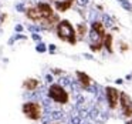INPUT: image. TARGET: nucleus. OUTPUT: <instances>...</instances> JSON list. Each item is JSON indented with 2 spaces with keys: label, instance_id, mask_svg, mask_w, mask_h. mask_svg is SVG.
<instances>
[{
  "label": "nucleus",
  "instance_id": "obj_1",
  "mask_svg": "<svg viewBox=\"0 0 132 124\" xmlns=\"http://www.w3.org/2000/svg\"><path fill=\"white\" fill-rule=\"evenodd\" d=\"M57 34L61 40L64 41H68L70 44H75L77 41V37H75V30L74 27L71 26V23L68 20H61L57 26Z\"/></svg>",
  "mask_w": 132,
  "mask_h": 124
},
{
  "label": "nucleus",
  "instance_id": "obj_2",
  "mask_svg": "<svg viewBox=\"0 0 132 124\" xmlns=\"http://www.w3.org/2000/svg\"><path fill=\"white\" fill-rule=\"evenodd\" d=\"M48 97L51 100H54L56 103L60 104H65L68 103V93L65 91V89L61 84H53L48 89Z\"/></svg>",
  "mask_w": 132,
  "mask_h": 124
},
{
  "label": "nucleus",
  "instance_id": "obj_3",
  "mask_svg": "<svg viewBox=\"0 0 132 124\" xmlns=\"http://www.w3.org/2000/svg\"><path fill=\"white\" fill-rule=\"evenodd\" d=\"M23 113L31 118V120H38L41 118V114H43V110H41V106L36 101H29V103H24L23 106Z\"/></svg>",
  "mask_w": 132,
  "mask_h": 124
},
{
  "label": "nucleus",
  "instance_id": "obj_4",
  "mask_svg": "<svg viewBox=\"0 0 132 124\" xmlns=\"http://www.w3.org/2000/svg\"><path fill=\"white\" fill-rule=\"evenodd\" d=\"M105 91H107V101H108L109 109L115 110L119 103V91L114 87H107Z\"/></svg>",
  "mask_w": 132,
  "mask_h": 124
},
{
  "label": "nucleus",
  "instance_id": "obj_5",
  "mask_svg": "<svg viewBox=\"0 0 132 124\" xmlns=\"http://www.w3.org/2000/svg\"><path fill=\"white\" fill-rule=\"evenodd\" d=\"M121 98V107H122V113L125 117H132V100L129 98V96L125 93L119 94Z\"/></svg>",
  "mask_w": 132,
  "mask_h": 124
},
{
  "label": "nucleus",
  "instance_id": "obj_6",
  "mask_svg": "<svg viewBox=\"0 0 132 124\" xmlns=\"http://www.w3.org/2000/svg\"><path fill=\"white\" fill-rule=\"evenodd\" d=\"M37 7L40 9V12H41V14H43V19H50V17H53V9H51L50 4H47V3H40Z\"/></svg>",
  "mask_w": 132,
  "mask_h": 124
},
{
  "label": "nucleus",
  "instance_id": "obj_7",
  "mask_svg": "<svg viewBox=\"0 0 132 124\" xmlns=\"http://www.w3.org/2000/svg\"><path fill=\"white\" fill-rule=\"evenodd\" d=\"M77 77H78V81L81 83L82 89H88V87L91 86V78L88 77L85 73H82V71H78V73H77Z\"/></svg>",
  "mask_w": 132,
  "mask_h": 124
},
{
  "label": "nucleus",
  "instance_id": "obj_8",
  "mask_svg": "<svg viewBox=\"0 0 132 124\" xmlns=\"http://www.w3.org/2000/svg\"><path fill=\"white\" fill-rule=\"evenodd\" d=\"M26 12H27V17L31 19V20H40V19H43V14H41V12H40L38 7H31L29 10H26Z\"/></svg>",
  "mask_w": 132,
  "mask_h": 124
},
{
  "label": "nucleus",
  "instance_id": "obj_9",
  "mask_svg": "<svg viewBox=\"0 0 132 124\" xmlns=\"http://www.w3.org/2000/svg\"><path fill=\"white\" fill-rule=\"evenodd\" d=\"M74 0H61V1H56V9L58 12H65L71 7Z\"/></svg>",
  "mask_w": 132,
  "mask_h": 124
},
{
  "label": "nucleus",
  "instance_id": "obj_10",
  "mask_svg": "<svg viewBox=\"0 0 132 124\" xmlns=\"http://www.w3.org/2000/svg\"><path fill=\"white\" fill-rule=\"evenodd\" d=\"M88 39H89V43L91 44H97V43H102V37L97 33V31L94 30V29H91V31H89V34H88Z\"/></svg>",
  "mask_w": 132,
  "mask_h": 124
},
{
  "label": "nucleus",
  "instance_id": "obj_11",
  "mask_svg": "<svg viewBox=\"0 0 132 124\" xmlns=\"http://www.w3.org/2000/svg\"><path fill=\"white\" fill-rule=\"evenodd\" d=\"M91 29H94L102 39L105 37V34H107V33H105V26L102 24V21H98V20H97V21H92V27H91Z\"/></svg>",
  "mask_w": 132,
  "mask_h": 124
},
{
  "label": "nucleus",
  "instance_id": "obj_12",
  "mask_svg": "<svg viewBox=\"0 0 132 124\" xmlns=\"http://www.w3.org/2000/svg\"><path fill=\"white\" fill-rule=\"evenodd\" d=\"M24 87H26L29 91H34V90L38 87V81L34 80V78H29V80L24 81Z\"/></svg>",
  "mask_w": 132,
  "mask_h": 124
},
{
  "label": "nucleus",
  "instance_id": "obj_13",
  "mask_svg": "<svg viewBox=\"0 0 132 124\" xmlns=\"http://www.w3.org/2000/svg\"><path fill=\"white\" fill-rule=\"evenodd\" d=\"M102 44L105 46V48L109 53H112V36L111 34H105V37H104V40H102Z\"/></svg>",
  "mask_w": 132,
  "mask_h": 124
},
{
  "label": "nucleus",
  "instance_id": "obj_14",
  "mask_svg": "<svg viewBox=\"0 0 132 124\" xmlns=\"http://www.w3.org/2000/svg\"><path fill=\"white\" fill-rule=\"evenodd\" d=\"M77 34H78V39H84L85 34H87V24L85 23H80L77 26Z\"/></svg>",
  "mask_w": 132,
  "mask_h": 124
},
{
  "label": "nucleus",
  "instance_id": "obj_15",
  "mask_svg": "<svg viewBox=\"0 0 132 124\" xmlns=\"http://www.w3.org/2000/svg\"><path fill=\"white\" fill-rule=\"evenodd\" d=\"M121 1V6L125 9V10H128V12H132V4L128 1V0H119Z\"/></svg>",
  "mask_w": 132,
  "mask_h": 124
},
{
  "label": "nucleus",
  "instance_id": "obj_16",
  "mask_svg": "<svg viewBox=\"0 0 132 124\" xmlns=\"http://www.w3.org/2000/svg\"><path fill=\"white\" fill-rule=\"evenodd\" d=\"M102 24L105 26V27H111V26H112V20H111L107 14H104L102 16Z\"/></svg>",
  "mask_w": 132,
  "mask_h": 124
},
{
  "label": "nucleus",
  "instance_id": "obj_17",
  "mask_svg": "<svg viewBox=\"0 0 132 124\" xmlns=\"http://www.w3.org/2000/svg\"><path fill=\"white\" fill-rule=\"evenodd\" d=\"M102 43H97V44H91V50H92V51H100V50H101V48H102Z\"/></svg>",
  "mask_w": 132,
  "mask_h": 124
},
{
  "label": "nucleus",
  "instance_id": "obj_18",
  "mask_svg": "<svg viewBox=\"0 0 132 124\" xmlns=\"http://www.w3.org/2000/svg\"><path fill=\"white\" fill-rule=\"evenodd\" d=\"M51 118H56V120L63 118V113H61V111H53V113H51Z\"/></svg>",
  "mask_w": 132,
  "mask_h": 124
},
{
  "label": "nucleus",
  "instance_id": "obj_19",
  "mask_svg": "<svg viewBox=\"0 0 132 124\" xmlns=\"http://www.w3.org/2000/svg\"><path fill=\"white\" fill-rule=\"evenodd\" d=\"M71 123L73 124H81V117H80V116H73V117H71Z\"/></svg>",
  "mask_w": 132,
  "mask_h": 124
},
{
  "label": "nucleus",
  "instance_id": "obj_20",
  "mask_svg": "<svg viewBox=\"0 0 132 124\" xmlns=\"http://www.w3.org/2000/svg\"><path fill=\"white\" fill-rule=\"evenodd\" d=\"M36 48H37V51H40V53H44V51L47 50V48H45V46H44L43 43H38V46L36 47Z\"/></svg>",
  "mask_w": 132,
  "mask_h": 124
},
{
  "label": "nucleus",
  "instance_id": "obj_21",
  "mask_svg": "<svg viewBox=\"0 0 132 124\" xmlns=\"http://www.w3.org/2000/svg\"><path fill=\"white\" fill-rule=\"evenodd\" d=\"M75 1H77V4H78V6L84 7V6H87V4H88V1H89V0H75Z\"/></svg>",
  "mask_w": 132,
  "mask_h": 124
},
{
  "label": "nucleus",
  "instance_id": "obj_22",
  "mask_svg": "<svg viewBox=\"0 0 132 124\" xmlns=\"http://www.w3.org/2000/svg\"><path fill=\"white\" fill-rule=\"evenodd\" d=\"M29 29L31 31H40L41 30V27H38V26H29Z\"/></svg>",
  "mask_w": 132,
  "mask_h": 124
},
{
  "label": "nucleus",
  "instance_id": "obj_23",
  "mask_svg": "<svg viewBox=\"0 0 132 124\" xmlns=\"http://www.w3.org/2000/svg\"><path fill=\"white\" fill-rule=\"evenodd\" d=\"M16 9H17L19 12H26V9H24V6H23L21 3H20V4H17V6H16Z\"/></svg>",
  "mask_w": 132,
  "mask_h": 124
},
{
  "label": "nucleus",
  "instance_id": "obj_24",
  "mask_svg": "<svg viewBox=\"0 0 132 124\" xmlns=\"http://www.w3.org/2000/svg\"><path fill=\"white\" fill-rule=\"evenodd\" d=\"M33 39H34V40H37V41H40V39H41V37H40L38 34H36V33H34V34H33Z\"/></svg>",
  "mask_w": 132,
  "mask_h": 124
},
{
  "label": "nucleus",
  "instance_id": "obj_25",
  "mask_svg": "<svg viewBox=\"0 0 132 124\" xmlns=\"http://www.w3.org/2000/svg\"><path fill=\"white\" fill-rule=\"evenodd\" d=\"M45 78H47V81H48V83H51V81H53V77H51L50 74H47V76H45Z\"/></svg>",
  "mask_w": 132,
  "mask_h": 124
},
{
  "label": "nucleus",
  "instance_id": "obj_26",
  "mask_svg": "<svg viewBox=\"0 0 132 124\" xmlns=\"http://www.w3.org/2000/svg\"><path fill=\"white\" fill-rule=\"evenodd\" d=\"M21 30H23V27H21L20 24H17V26H16V31H21Z\"/></svg>",
  "mask_w": 132,
  "mask_h": 124
},
{
  "label": "nucleus",
  "instance_id": "obj_27",
  "mask_svg": "<svg viewBox=\"0 0 132 124\" xmlns=\"http://www.w3.org/2000/svg\"><path fill=\"white\" fill-rule=\"evenodd\" d=\"M48 48H50V51H54V50H56V46H54V44H50Z\"/></svg>",
  "mask_w": 132,
  "mask_h": 124
},
{
  "label": "nucleus",
  "instance_id": "obj_28",
  "mask_svg": "<svg viewBox=\"0 0 132 124\" xmlns=\"http://www.w3.org/2000/svg\"><path fill=\"white\" fill-rule=\"evenodd\" d=\"M3 19H4V16H3V14H0V21H1Z\"/></svg>",
  "mask_w": 132,
  "mask_h": 124
},
{
  "label": "nucleus",
  "instance_id": "obj_29",
  "mask_svg": "<svg viewBox=\"0 0 132 124\" xmlns=\"http://www.w3.org/2000/svg\"><path fill=\"white\" fill-rule=\"evenodd\" d=\"M126 124H132V120H131V121H128V123H126Z\"/></svg>",
  "mask_w": 132,
  "mask_h": 124
}]
</instances>
